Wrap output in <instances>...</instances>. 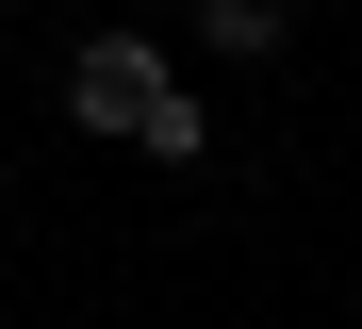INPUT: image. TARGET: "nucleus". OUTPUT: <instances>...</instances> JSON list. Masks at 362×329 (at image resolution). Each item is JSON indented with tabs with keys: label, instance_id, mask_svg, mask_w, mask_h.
Instances as JSON below:
<instances>
[{
	"label": "nucleus",
	"instance_id": "1",
	"mask_svg": "<svg viewBox=\"0 0 362 329\" xmlns=\"http://www.w3.org/2000/svg\"><path fill=\"white\" fill-rule=\"evenodd\" d=\"M66 115H83V132H115V149H148V165H198V132H214L148 33H83V50H66Z\"/></svg>",
	"mask_w": 362,
	"mask_h": 329
},
{
	"label": "nucleus",
	"instance_id": "2",
	"mask_svg": "<svg viewBox=\"0 0 362 329\" xmlns=\"http://www.w3.org/2000/svg\"><path fill=\"white\" fill-rule=\"evenodd\" d=\"M296 33V0H198V50H230V66H264Z\"/></svg>",
	"mask_w": 362,
	"mask_h": 329
}]
</instances>
